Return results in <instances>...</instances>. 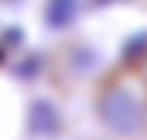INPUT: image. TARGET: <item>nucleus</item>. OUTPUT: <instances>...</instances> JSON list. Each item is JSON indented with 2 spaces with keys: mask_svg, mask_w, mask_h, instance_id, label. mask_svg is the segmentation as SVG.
<instances>
[{
  "mask_svg": "<svg viewBox=\"0 0 147 140\" xmlns=\"http://www.w3.org/2000/svg\"><path fill=\"white\" fill-rule=\"evenodd\" d=\"M92 109L106 140H147V75L137 69L106 75Z\"/></svg>",
  "mask_w": 147,
  "mask_h": 140,
  "instance_id": "obj_1",
  "label": "nucleus"
}]
</instances>
